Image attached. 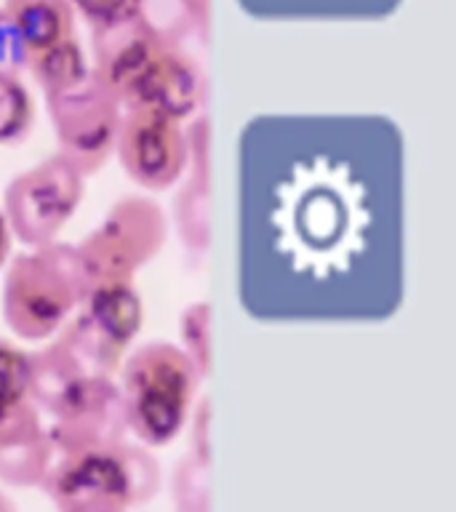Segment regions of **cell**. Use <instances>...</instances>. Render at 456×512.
<instances>
[{
	"label": "cell",
	"mask_w": 456,
	"mask_h": 512,
	"mask_svg": "<svg viewBox=\"0 0 456 512\" xmlns=\"http://www.w3.org/2000/svg\"><path fill=\"white\" fill-rule=\"evenodd\" d=\"M190 160L184 171V187L174 200L176 230L192 254H203L211 235V174H208V120L195 118L187 128Z\"/></svg>",
	"instance_id": "11"
},
{
	"label": "cell",
	"mask_w": 456,
	"mask_h": 512,
	"mask_svg": "<svg viewBox=\"0 0 456 512\" xmlns=\"http://www.w3.org/2000/svg\"><path fill=\"white\" fill-rule=\"evenodd\" d=\"M179 350L190 358L200 376L211 371V307L192 302L179 320Z\"/></svg>",
	"instance_id": "18"
},
{
	"label": "cell",
	"mask_w": 456,
	"mask_h": 512,
	"mask_svg": "<svg viewBox=\"0 0 456 512\" xmlns=\"http://www.w3.org/2000/svg\"><path fill=\"white\" fill-rule=\"evenodd\" d=\"M131 14L166 46H182L192 32L200 38L208 35L192 0H134Z\"/></svg>",
	"instance_id": "15"
},
{
	"label": "cell",
	"mask_w": 456,
	"mask_h": 512,
	"mask_svg": "<svg viewBox=\"0 0 456 512\" xmlns=\"http://www.w3.org/2000/svg\"><path fill=\"white\" fill-rule=\"evenodd\" d=\"M40 488L56 512H131L160 491V464L150 448L126 440L104 451L59 456Z\"/></svg>",
	"instance_id": "3"
},
{
	"label": "cell",
	"mask_w": 456,
	"mask_h": 512,
	"mask_svg": "<svg viewBox=\"0 0 456 512\" xmlns=\"http://www.w3.org/2000/svg\"><path fill=\"white\" fill-rule=\"evenodd\" d=\"M123 174L144 192H166L182 182L190 160L187 126L150 107H128L115 142Z\"/></svg>",
	"instance_id": "8"
},
{
	"label": "cell",
	"mask_w": 456,
	"mask_h": 512,
	"mask_svg": "<svg viewBox=\"0 0 456 512\" xmlns=\"http://www.w3.org/2000/svg\"><path fill=\"white\" fill-rule=\"evenodd\" d=\"M208 422H211V411H208V403L203 400L200 408L195 411V419H192V454H198L200 459L211 462V440H208Z\"/></svg>",
	"instance_id": "21"
},
{
	"label": "cell",
	"mask_w": 456,
	"mask_h": 512,
	"mask_svg": "<svg viewBox=\"0 0 456 512\" xmlns=\"http://www.w3.org/2000/svg\"><path fill=\"white\" fill-rule=\"evenodd\" d=\"M86 195V176L59 152L16 174L3 190V214L14 240L38 248L59 240V232L78 214Z\"/></svg>",
	"instance_id": "5"
},
{
	"label": "cell",
	"mask_w": 456,
	"mask_h": 512,
	"mask_svg": "<svg viewBox=\"0 0 456 512\" xmlns=\"http://www.w3.org/2000/svg\"><path fill=\"white\" fill-rule=\"evenodd\" d=\"M211 462L198 454H187L174 464L171 499L176 512H211Z\"/></svg>",
	"instance_id": "16"
},
{
	"label": "cell",
	"mask_w": 456,
	"mask_h": 512,
	"mask_svg": "<svg viewBox=\"0 0 456 512\" xmlns=\"http://www.w3.org/2000/svg\"><path fill=\"white\" fill-rule=\"evenodd\" d=\"M54 123L59 155L70 160L83 176L99 174L115 155L123 107L107 88L88 75L78 88L46 99Z\"/></svg>",
	"instance_id": "7"
},
{
	"label": "cell",
	"mask_w": 456,
	"mask_h": 512,
	"mask_svg": "<svg viewBox=\"0 0 456 512\" xmlns=\"http://www.w3.org/2000/svg\"><path fill=\"white\" fill-rule=\"evenodd\" d=\"M86 291V272L75 246L54 240L11 256L0 310L19 342H48L78 312Z\"/></svg>",
	"instance_id": "2"
},
{
	"label": "cell",
	"mask_w": 456,
	"mask_h": 512,
	"mask_svg": "<svg viewBox=\"0 0 456 512\" xmlns=\"http://www.w3.org/2000/svg\"><path fill=\"white\" fill-rule=\"evenodd\" d=\"M115 376L128 435L147 448L168 446L179 438L203 379L179 344L166 339L139 344L123 358Z\"/></svg>",
	"instance_id": "1"
},
{
	"label": "cell",
	"mask_w": 456,
	"mask_h": 512,
	"mask_svg": "<svg viewBox=\"0 0 456 512\" xmlns=\"http://www.w3.org/2000/svg\"><path fill=\"white\" fill-rule=\"evenodd\" d=\"M203 72L184 46H166L147 72L131 107H150L168 118L187 120L203 104Z\"/></svg>",
	"instance_id": "10"
},
{
	"label": "cell",
	"mask_w": 456,
	"mask_h": 512,
	"mask_svg": "<svg viewBox=\"0 0 456 512\" xmlns=\"http://www.w3.org/2000/svg\"><path fill=\"white\" fill-rule=\"evenodd\" d=\"M0 16L27 56L75 35L70 0H0Z\"/></svg>",
	"instance_id": "13"
},
{
	"label": "cell",
	"mask_w": 456,
	"mask_h": 512,
	"mask_svg": "<svg viewBox=\"0 0 456 512\" xmlns=\"http://www.w3.org/2000/svg\"><path fill=\"white\" fill-rule=\"evenodd\" d=\"M24 70H30L32 80L38 83L46 99H54V96H62L72 88H78L91 75V64H88L86 51L78 43V38L72 35L56 46L27 56Z\"/></svg>",
	"instance_id": "14"
},
{
	"label": "cell",
	"mask_w": 456,
	"mask_h": 512,
	"mask_svg": "<svg viewBox=\"0 0 456 512\" xmlns=\"http://www.w3.org/2000/svg\"><path fill=\"white\" fill-rule=\"evenodd\" d=\"M168 238V216L150 195H123L107 208V214L75 251L80 256L86 283H134L163 251Z\"/></svg>",
	"instance_id": "4"
},
{
	"label": "cell",
	"mask_w": 456,
	"mask_h": 512,
	"mask_svg": "<svg viewBox=\"0 0 456 512\" xmlns=\"http://www.w3.org/2000/svg\"><path fill=\"white\" fill-rule=\"evenodd\" d=\"M0 512H19L16 510L14 499H11L8 494H3V491H0Z\"/></svg>",
	"instance_id": "23"
},
{
	"label": "cell",
	"mask_w": 456,
	"mask_h": 512,
	"mask_svg": "<svg viewBox=\"0 0 456 512\" xmlns=\"http://www.w3.org/2000/svg\"><path fill=\"white\" fill-rule=\"evenodd\" d=\"M32 400V358L19 344L0 339V446L43 432Z\"/></svg>",
	"instance_id": "12"
},
{
	"label": "cell",
	"mask_w": 456,
	"mask_h": 512,
	"mask_svg": "<svg viewBox=\"0 0 456 512\" xmlns=\"http://www.w3.org/2000/svg\"><path fill=\"white\" fill-rule=\"evenodd\" d=\"M35 102L19 75L0 70V144H14L32 131Z\"/></svg>",
	"instance_id": "17"
},
{
	"label": "cell",
	"mask_w": 456,
	"mask_h": 512,
	"mask_svg": "<svg viewBox=\"0 0 456 512\" xmlns=\"http://www.w3.org/2000/svg\"><path fill=\"white\" fill-rule=\"evenodd\" d=\"M11 256H14V232L8 227V219L3 214V206H0V270H6Z\"/></svg>",
	"instance_id": "22"
},
{
	"label": "cell",
	"mask_w": 456,
	"mask_h": 512,
	"mask_svg": "<svg viewBox=\"0 0 456 512\" xmlns=\"http://www.w3.org/2000/svg\"><path fill=\"white\" fill-rule=\"evenodd\" d=\"M142 326L144 304L134 283H102L88 288L75 320L59 334L91 374L115 379Z\"/></svg>",
	"instance_id": "6"
},
{
	"label": "cell",
	"mask_w": 456,
	"mask_h": 512,
	"mask_svg": "<svg viewBox=\"0 0 456 512\" xmlns=\"http://www.w3.org/2000/svg\"><path fill=\"white\" fill-rule=\"evenodd\" d=\"M70 3L72 11H78L91 30L115 22V19L128 14L131 6H134V0H70Z\"/></svg>",
	"instance_id": "19"
},
{
	"label": "cell",
	"mask_w": 456,
	"mask_h": 512,
	"mask_svg": "<svg viewBox=\"0 0 456 512\" xmlns=\"http://www.w3.org/2000/svg\"><path fill=\"white\" fill-rule=\"evenodd\" d=\"M46 427L56 456L120 446L128 438L126 411L112 376H86L51 411Z\"/></svg>",
	"instance_id": "9"
},
{
	"label": "cell",
	"mask_w": 456,
	"mask_h": 512,
	"mask_svg": "<svg viewBox=\"0 0 456 512\" xmlns=\"http://www.w3.org/2000/svg\"><path fill=\"white\" fill-rule=\"evenodd\" d=\"M0 70L14 72V75L24 70V51L14 38V32L3 22V16H0Z\"/></svg>",
	"instance_id": "20"
}]
</instances>
